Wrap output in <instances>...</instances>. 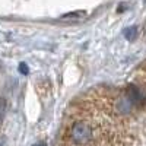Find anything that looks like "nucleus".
<instances>
[{
  "label": "nucleus",
  "mask_w": 146,
  "mask_h": 146,
  "mask_svg": "<svg viewBox=\"0 0 146 146\" xmlns=\"http://www.w3.org/2000/svg\"><path fill=\"white\" fill-rule=\"evenodd\" d=\"M67 137L70 146H88L95 139V127L92 121L86 118H79L73 121L67 130Z\"/></svg>",
  "instance_id": "nucleus-1"
},
{
  "label": "nucleus",
  "mask_w": 146,
  "mask_h": 146,
  "mask_svg": "<svg viewBox=\"0 0 146 146\" xmlns=\"http://www.w3.org/2000/svg\"><path fill=\"white\" fill-rule=\"evenodd\" d=\"M124 36L129 41H135L137 36V27H130V28L124 29Z\"/></svg>",
  "instance_id": "nucleus-2"
},
{
  "label": "nucleus",
  "mask_w": 146,
  "mask_h": 146,
  "mask_svg": "<svg viewBox=\"0 0 146 146\" xmlns=\"http://www.w3.org/2000/svg\"><path fill=\"white\" fill-rule=\"evenodd\" d=\"M86 13H85V12H73V13H66L63 18H82V16H85Z\"/></svg>",
  "instance_id": "nucleus-3"
},
{
  "label": "nucleus",
  "mask_w": 146,
  "mask_h": 146,
  "mask_svg": "<svg viewBox=\"0 0 146 146\" xmlns=\"http://www.w3.org/2000/svg\"><path fill=\"white\" fill-rule=\"evenodd\" d=\"M19 72L22 73V75H27V73L29 72V69H28V66H27L25 63H21V64H19Z\"/></svg>",
  "instance_id": "nucleus-4"
},
{
  "label": "nucleus",
  "mask_w": 146,
  "mask_h": 146,
  "mask_svg": "<svg viewBox=\"0 0 146 146\" xmlns=\"http://www.w3.org/2000/svg\"><path fill=\"white\" fill-rule=\"evenodd\" d=\"M35 146H47V145H45L44 142H41V143H38V145H35Z\"/></svg>",
  "instance_id": "nucleus-5"
}]
</instances>
